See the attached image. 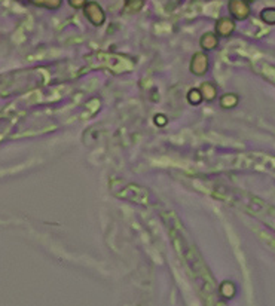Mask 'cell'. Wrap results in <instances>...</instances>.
Returning a JSON list of instances; mask_svg holds the SVG:
<instances>
[{
	"instance_id": "cell-1",
	"label": "cell",
	"mask_w": 275,
	"mask_h": 306,
	"mask_svg": "<svg viewBox=\"0 0 275 306\" xmlns=\"http://www.w3.org/2000/svg\"><path fill=\"white\" fill-rule=\"evenodd\" d=\"M84 15L95 27H101L106 22V12L97 1H87L84 6Z\"/></svg>"
},
{
	"instance_id": "cell-2",
	"label": "cell",
	"mask_w": 275,
	"mask_h": 306,
	"mask_svg": "<svg viewBox=\"0 0 275 306\" xmlns=\"http://www.w3.org/2000/svg\"><path fill=\"white\" fill-rule=\"evenodd\" d=\"M208 67H210V60H208V55L205 52H196L193 54L192 60H190V73L195 75V76H204L207 75L208 72Z\"/></svg>"
},
{
	"instance_id": "cell-3",
	"label": "cell",
	"mask_w": 275,
	"mask_h": 306,
	"mask_svg": "<svg viewBox=\"0 0 275 306\" xmlns=\"http://www.w3.org/2000/svg\"><path fill=\"white\" fill-rule=\"evenodd\" d=\"M228 9L232 18L238 21H244L250 15V3L246 0H229Z\"/></svg>"
},
{
	"instance_id": "cell-4",
	"label": "cell",
	"mask_w": 275,
	"mask_h": 306,
	"mask_svg": "<svg viewBox=\"0 0 275 306\" xmlns=\"http://www.w3.org/2000/svg\"><path fill=\"white\" fill-rule=\"evenodd\" d=\"M235 21L234 18H229V16H222L217 19L216 22V34L219 37H229L234 31H235Z\"/></svg>"
},
{
	"instance_id": "cell-5",
	"label": "cell",
	"mask_w": 275,
	"mask_h": 306,
	"mask_svg": "<svg viewBox=\"0 0 275 306\" xmlns=\"http://www.w3.org/2000/svg\"><path fill=\"white\" fill-rule=\"evenodd\" d=\"M199 46L204 49V51H213L219 46V36L216 33H204L199 39Z\"/></svg>"
},
{
	"instance_id": "cell-6",
	"label": "cell",
	"mask_w": 275,
	"mask_h": 306,
	"mask_svg": "<svg viewBox=\"0 0 275 306\" xmlns=\"http://www.w3.org/2000/svg\"><path fill=\"white\" fill-rule=\"evenodd\" d=\"M199 91L202 94V99L207 100V102H213L216 97H217V88L214 87V84L211 82H204L201 87H199Z\"/></svg>"
},
{
	"instance_id": "cell-7",
	"label": "cell",
	"mask_w": 275,
	"mask_h": 306,
	"mask_svg": "<svg viewBox=\"0 0 275 306\" xmlns=\"http://www.w3.org/2000/svg\"><path fill=\"white\" fill-rule=\"evenodd\" d=\"M219 292H220V296L225 298V299H232L237 293V287L232 281H223L219 287Z\"/></svg>"
},
{
	"instance_id": "cell-8",
	"label": "cell",
	"mask_w": 275,
	"mask_h": 306,
	"mask_svg": "<svg viewBox=\"0 0 275 306\" xmlns=\"http://www.w3.org/2000/svg\"><path fill=\"white\" fill-rule=\"evenodd\" d=\"M31 4L37 6V7H45L49 10H55L61 6L63 0H28Z\"/></svg>"
},
{
	"instance_id": "cell-9",
	"label": "cell",
	"mask_w": 275,
	"mask_h": 306,
	"mask_svg": "<svg viewBox=\"0 0 275 306\" xmlns=\"http://www.w3.org/2000/svg\"><path fill=\"white\" fill-rule=\"evenodd\" d=\"M238 102H240V97H238L237 94H225V96H222V99H220V107L229 110V108L237 107Z\"/></svg>"
},
{
	"instance_id": "cell-10",
	"label": "cell",
	"mask_w": 275,
	"mask_h": 306,
	"mask_svg": "<svg viewBox=\"0 0 275 306\" xmlns=\"http://www.w3.org/2000/svg\"><path fill=\"white\" fill-rule=\"evenodd\" d=\"M143 6H144V0H125V10L128 13H136L141 10Z\"/></svg>"
},
{
	"instance_id": "cell-11",
	"label": "cell",
	"mask_w": 275,
	"mask_h": 306,
	"mask_svg": "<svg viewBox=\"0 0 275 306\" xmlns=\"http://www.w3.org/2000/svg\"><path fill=\"white\" fill-rule=\"evenodd\" d=\"M187 102H190L192 105H199L201 102H204L199 88H192V90L187 93Z\"/></svg>"
},
{
	"instance_id": "cell-12",
	"label": "cell",
	"mask_w": 275,
	"mask_h": 306,
	"mask_svg": "<svg viewBox=\"0 0 275 306\" xmlns=\"http://www.w3.org/2000/svg\"><path fill=\"white\" fill-rule=\"evenodd\" d=\"M261 19L270 25H275V7H265L261 12Z\"/></svg>"
},
{
	"instance_id": "cell-13",
	"label": "cell",
	"mask_w": 275,
	"mask_h": 306,
	"mask_svg": "<svg viewBox=\"0 0 275 306\" xmlns=\"http://www.w3.org/2000/svg\"><path fill=\"white\" fill-rule=\"evenodd\" d=\"M88 0H69V4L73 9H84V6L87 4Z\"/></svg>"
},
{
	"instance_id": "cell-14",
	"label": "cell",
	"mask_w": 275,
	"mask_h": 306,
	"mask_svg": "<svg viewBox=\"0 0 275 306\" xmlns=\"http://www.w3.org/2000/svg\"><path fill=\"white\" fill-rule=\"evenodd\" d=\"M153 120H155V123H156L158 126H165V125H167V122H168V119H167V116H165V114H156Z\"/></svg>"
},
{
	"instance_id": "cell-15",
	"label": "cell",
	"mask_w": 275,
	"mask_h": 306,
	"mask_svg": "<svg viewBox=\"0 0 275 306\" xmlns=\"http://www.w3.org/2000/svg\"><path fill=\"white\" fill-rule=\"evenodd\" d=\"M246 1H249V3H253V1H256V0H246Z\"/></svg>"
}]
</instances>
